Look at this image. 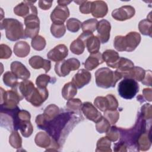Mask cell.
<instances>
[{
	"mask_svg": "<svg viewBox=\"0 0 152 152\" xmlns=\"http://www.w3.org/2000/svg\"><path fill=\"white\" fill-rule=\"evenodd\" d=\"M94 75L96 85L103 88L114 87L116 83L122 78L119 71H113L106 67L98 69Z\"/></svg>",
	"mask_w": 152,
	"mask_h": 152,
	"instance_id": "6da1fadb",
	"label": "cell"
},
{
	"mask_svg": "<svg viewBox=\"0 0 152 152\" xmlns=\"http://www.w3.org/2000/svg\"><path fill=\"white\" fill-rule=\"evenodd\" d=\"M1 29L5 30L7 38L10 41L26 39L23 24L15 18H4L1 20Z\"/></svg>",
	"mask_w": 152,
	"mask_h": 152,
	"instance_id": "7a4b0ae2",
	"label": "cell"
},
{
	"mask_svg": "<svg viewBox=\"0 0 152 152\" xmlns=\"http://www.w3.org/2000/svg\"><path fill=\"white\" fill-rule=\"evenodd\" d=\"M141 42V36L136 31H131L123 36H116L113 41L114 48L119 52H132Z\"/></svg>",
	"mask_w": 152,
	"mask_h": 152,
	"instance_id": "3957f363",
	"label": "cell"
},
{
	"mask_svg": "<svg viewBox=\"0 0 152 152\" xmlns=\"http://www.w3.org/2000/svg\"><path fill=\"white\" fill-rule=\"evenodd\" d=\"M72 112L59 113L53 119L49 121L45 128L49 135L58 141L60 137L61 132L68 122Z\"/></svg>",
	"mask_w": 152,
	"mask_h": 152,
	"instance_id": "277c9868",
	"label": "cell"
},
{
	"mask_svg": "<svg viewBox=\"0 0 152 152\" xmlns=\"http://www.w3.org/2000/svg\"><path fill=\"white\" fill-rule=\"evenodd\" d=\"M118 91L121 97L130 100L134 98L139 91V85L133 79L124 78L119 82Z\"/></svg>",
	"mask_w": 152,
	"mask_h": 152,
	"instance_id": "5b68a950",
	"label": "cell"
},
{
	"mask_svg": "<svg viewBox=\"0 0 152 152\" xmlns=\"http://www.w3.org/2000/svg\"><path fill=\"white\" fill-rule=\"evenodd\" d=\"M80 66V61L76 58H72L57 62L55 65V71L59 77H65L71 71L78 69Z\"/></svg>",
	"mask_w": 152,
	"mask_h": 152,
	"instance_id": "8992f818",
	"label": "cell"
},
{
	"mask_svg": "<svg viewBox=\"0 0 152 152\" xmlns=\"http://www.w3.org/2000/svg\"><path fill=\"white\" fill-rule=\"evenodd\" d=\"M1 109H12L18 107L21 100L20 96L13 90L4 91L1 87Z\"/></svg>",
	"mask_w": 152,
	"mask_h": 152,
	"instance_id": "52a82bcc",
	"label": "cell"
},
{
	"mask_svg": "<svg viewBox=\"0 0 152 152\" xmlns=\"http://www.w3.org/2000/svg\"><path fill=\"white\" fill-rule=\"evenodd\" d=\"M78 38L84 42L86 48L90 54L99 52L100 48V42L96 36H94L93 33L84 31L79 36Z\"/></svg>",
	"mask_w": 152,
	"mask_h": 152,
	"instance_id": "ba28073f",
	"label": "cell"
},
{
	"mask_svg": "<svg viewBox=\"0 0 152 152\" xmlns=\"http://www.w3.org/2000/svg\"><path fill=\"white\" fill-rule=\"evenodd\" d=\"M24 25L26 28L24 33L26 37L33 39L38 36L40 28V21L39 17L36 15H31L24 18Z\"/></svg>",
	"mask_w": 152,
	"mask_h": 152,
	"instance_id": "9c48e42d",
	"label": "cell"
},
{
	"mask_svg": "<svg viewBox=\"0 0 152 152\" xmlns=\"http://www.w3.org/2000/svg\"><path fill=\"white\" fill-rule=\"evenodd\" d=\"M36 1H24L21 2L14 7V14L24 18L31 15H37V8L33 5V4Z\"/></svg>",
	"mask_w": 152,
	"mask_h": 152,
	"instance_id": "30bf717a",
	"label": "cell"
},
{
	"mask_svg": "<svg viewBox=\"0 0 152 152\" xmlns=\"http://www.w3.org/2000/svg\"><path fill=\"white\" fill-rule=\"evenodd\" d=\"M49 96V92L46 88H34L31 93L26 97V100L33 106L39 107L46 101Z\"/></svg>",
	"mask_w": 152,
	"mask_h": 152,
	"instance_id": "8fae6325",
	"label": "cell"
},
{
	"mask_svg": "<svg viewBox=\"0 0 152 152\" xmlns=\"http://www.w3.org/2000/svg\"><path fill=\"white\" fill-rule=\"evenodd\" d=\"M135 11L131 5H124L114 10L112 12V17L118 21H125L131 18L135 15Z\"/></svg>",
	"mask_w": 152,
	"mask_h": 152,
	"instance_id": "7c38bea8",
	"label": "cell"
},
{
	"mask_svg": "<svg viewBox=\"0 0 152 152\" xmlns=\"http://www.w3.org/2000/svg\"><path fill=\"white\" fill-rule=\"evenodd\" d=\"M69 16V11L67 6L58 5L51 12L50 19L53 23L64 24Z\"/></svg>",
	"mask_w": 152,
	"mask_h": 152,
	"instance_id": "4fadbf2b",
	"label": "cell"
},
{
	"mask_svg": "<svg viewBox=\"0 0 152 152\" xmlns=\"http://www.w3.org/2000/svg\"><path fill=\"white\" fill-rule=\"evenodd\" d=\"M110 23L107 20L103 19L98 21L96 29L97 30V36H96L99 38L100 43H106L108 42L110 38Z\"/></svg>",
	"mask_w": 152,
	"mask_h": 152,
	"instance_id": "5bb4252c",
	"label": "cell"
},
{
	"mask_svg": "<svg viewBox=\"0 0 152 152\" xmlns=\"http://www.w3.org/2000/svg\"><path fill=\"white\" fill-rule=\"evenodd\" d=\"M81 110L87 119L95 123L97 122L102 117L101 113L90 102H84L82 105Z\"/></svg>",
	"mask_w": 152,
	"mask_h": 152,
	"instance_id": "9a60e30c",
	"label": "cell"
},
{
	"mask_svg": "<svg viewBox=\"0 0 152 152\" xmlns=\"http://www.w3.org/2000/svg\"><path fill=\"white\" fill-rule=\"evenodd\" d=\"M68 54V50L67 47L64 44H59L48 53L47 57L49 59L57 62L64 60L67 56Z\"/></svg>",
	"mask_w": 152,
	"mask_h": 152,
	"instance_id": "2e32d148",
	"label": "cell"
},
{
	"mask_svg": "<svg viewBox=\"0 0 152 152\" xmlns=\"http://www.w3.org/2000/svg\"><path fill=\"white\" fill-rule=\"evenodd\" d=\"M91 78V75L89 71L87 69H81L74 75L71 82L77 88H81L90 83Z\"/></svg>",
	"mask_w": 152,
	"mask_h": 152,
	"instance_id": "e0dca14e",
	"label": "cell"
},
{
	"mask_svg": "<svg viewBox=\"0 0 152 152\" xmlns=\"http://www.w3.org/2000/svg\"><path fill=\"white\" fill-rule=\"evenodd\" d=\"M11 71L18 78L26 80L30 77V72L21 62L14 61L10 65Z\"/></svg>",
	"mask_w": 152,
	"mask_h": 152,
	"instance_id": "ac0fdd59",
	"label": "cell"
},
{
	"mask_svg": "<svg viewBox=\"0 0 152 152\" xmlns=\"http://www.w3.org/2000/svg\"><path fill=\"white\" fill-rule=\"evenodd\" d=\"M120 73L124 78H130L136 81H141L145 76V71L143 68L136 66Z\"/></svg>",
	"mask_w": 152,
	"mask_h": 152,
	"instance_id": "d6986e66",
	"label": "cell"
},
{
	"mask_svg": "<svg viewBox=\"0 0 152 152\" xmlns=\"http://www.w3.org/2000/svg\"><path fill=\"white\" fill-rule=\"evenodd\" d=\"M151 144V141L150 129H147L142 132L140 134L137 141V147L138 150L147 151L150 148Z\"/></svg>",
	"mask_w": 152,
	"mask_h": 152,
	"instance_id": "ffe728a7",
	"label": "cell"
},
{
	"mask_svg": "<svg viewBox=\"0 0 152 152\" xmlns=\"http://www.w3.org/2000/svg\"><path fill=\"white\" fill-rule=\"evenodd\" d=\"M28 63L31 68L37 69L43 68L46 72L49 71L51 68V63L50 61L45 59L40 56H33L30 58Z\"/></svg>",
	"mask_w": 152,
	"mask_h": 152,
	"instance_id": "44dd1931",
	"label": "cell"
},
{
	"mask_svg": "<svg viewBox=\"0 0 152 152\" xmlns=\"http://www.w3.org/2000/svg\"><path fill=\"white\" fill-rule=\"evenodd\" d=\"M108 12L107 4L103 1H92L91 14L95 18H103Z\"/></svg>",
	"mask_w": 152,
	"mask_h": 152,
	"instance_id": "7402d4cb",
	"label": "cell"
},
{
	"mask_svg": "<svg viewBox=\"0 0 152 152\" xmlns=\"http://www.w3.org/2000/svg\"><path fill=\"white\" fill-rule=\"evenodd\" d=\"M102 58L108 66L112 68H117L118 62L120 58L117 52L112 49L106 50L102 53Z\"/></svg>",
	"mask_w": 152,
	"mask_h": 152,
	"instance_id": "603a6c76",
	"label": "cell"
},
{
	"mask_svg": "<svg viewBox=\"0 0 152 152\" xmlns=\"http://www.w3.org/2000/svg\"><path fill=\"white\" fill-rule=\"evenodd\" d=\"M104 62L102 58V54L100 52L91 53L84 62V67L87 70L91 71L97 67L100 64Z\"/></svg>",
	"mask_w": 152,
	"mask_h": 152,
	"instance_id": "cb8c5ba5",
	"label": "cell"
},
{
	"mask_svg": "<svg viewBox=\"0 0 152 152\" xmlns=\"http://www.w3.org/2000/svg\"><path fill=\"white\" fill-rule=\"evenodd\" d=\"M30 50V48L28 43L24 41H19L14 46V54L20 58H24L27 56Z\"/></svg>",
	"mask_w": 152,
	"mask_h": 152,
	"instance_id": "d4e9b609",
	"label": "cell"
},
{
	"mask_svg": "<svg viewBox=\"0 0 152 152\" xmlns=\"http://www.w3.org/2000/svg\"><path fill=\"white\" fill-rule=\"evenodd\" d=\"M51 141L52 138L50 137L48 133L39 132L35 136L34 142L36 144L40 147L47 148L50 145Z\"/></svg>",
	"mask_w": 152,
	"mask_h": 152,
	"instance_id": "484cf974",
	"label": "cell"
},
{
	"mask_svg": "<svg viewBox=\"0 0 152 152\" xmlns=\"http://www.w3.org/2000/svg\"><path fill=\"white\" fill-rule=\"evenodd\" d=\"M18 129H20L24 137L27 138L32 134L33 127L30 121H21L18 123L15 131Z\"/></svg>",
	"mask_w": 152,
	"mask_h": 152,
	"instance_id": "4316f807",
	"label": "cell"
},
{
	"mask_svg": "<svg viewBox=\"0 0 152 152\" xmlns=\"http://www.w3.org/2000/svg\"><path fill=\"white\" fill-rule=\"evenodd\" d=\"M77 93V87L72 82L65 84L62 89V96L64 99L67 100L72 99Z\"/></svg>",
	"mask_w": 152,
	"mask_h": 152,
	"instance_id": "83f0119b",
	"label": "cell"
},
{
	"mask_svg": "<svg viewBox=\"0 0 152 152\" xmlns=\"http://www.w3.org/2000/svg\"><path fill=\"white\" fill-rule=\"evenodd\" d=\"M111 141L106 137H103L100 138L97 142L96 145V150L97 152H110L112 150L110 148Z\"/></svg>",
	"mask_w": 152,
	"mask_h": 152,
	"instance_id": "f1b7e54d",
	"label": "cell"
},
{
	"mask_svg": "<svg viewBox=\"0 0 152 152\" xmlns=\"http://www.w3.org/2000/svg\"><path fill=\"white\" fill-rule=\"evenodd\" d=\"M59 113V109L56 105L54 104H50L48 106L45 108L43 112V115H45L48 122L53 119L58 115Z\"/></svg>",
	"mask_w": 152,
	"mask_h": 152,
	"instance_id": "f546056e",
	"label": "cell"
},
{
	"mask_svg": "<svg viewBox=\"0 0 152 152\" xmlns=\"http://www.w3.org/2000/svg\"><path fill=\"white\" fill-rule=\"evenodd\" d=\"M151 21L148 19H144L140 21L138 24V28L141 34L145 36L151 37Z\"/></svg>",
	"mask_w": 152,
	"mask_h": 152,
	"instance_id": "4dcf8cb0",
	"label": "cell"
},
{
	"mask_svg": "<svg viewBox=\"0 0 152 152\" xmlns=\"http://www.w3.org/2000/svg\"><path fill=\"white\" fill-rule=\"evenodd\" d=\"M85 48L86 46L84 42L78 37L74 40L70 45V50L71 52L78 55H81L84 52Z\"/></svg>",
	"mask_w": 152,
	"mask_h": 152,
	"instance_id": "1f68e13d",
	"label": "cell"
},
{
	"mask_svg": "<svg viewBox=\"0 0 152 152\" xmlns=\"http://www.w3.org/2000/svg\"><path fill=\"white\" fill-rule=\"evenodd\" d=\"M50 31L55 37L59 39L65 34L66 27L64 24L52 23L50 26Z\"/></svg>",
	"mask_w": 152,
	"mask_h": 152,
	"instance_id": "d6a6232c",
	"label": "cell"
},
{
	"mask_svg": "<svg viewBox=\"0 0 152 152\" xmlns=\"http://www.w3.org/2000/svg\"><path fill=\"white\" fill-rule=\"evenodd\" d=\"M9 143L14 148H20L22 147V139L17 131H12L9 137Z\"/></svg>",
	"mask_w": 152,
	"mask_h": 152,
	"instance_id": "836d02e7",
	"label": "cell"
},
{
	"mask_svg": "<svg viewBox=\"0 0 152 152\" xmlns=\"http://www.w3.org/2000/svg\"><path fill=\"white\" fill-rule=\"evenodd\" d=\"M17 80V77L12 71H7L3 75V82L5 85L11 88L18 83Z\"/></svg>",
	"mask_w": 152,
	"mask_h": 152,
	"instance_id": "e575fe53",
	"label": "cell"
},
{
	"mask_svg": "<svg viewBox=\"0 0 152 152\" xmlns=\"http://www.w3.org/2000/svg\"><path fill=\"white\" fill-rule=\"evenodd\" d=\"M83 103L79 99H71L66 104V109L72 112H77L81 109Z\"/></svg>",
	"mask_w": 152,
	"mask_h": 152,
	"instance_id": "d590c367",
	"label": "cell"
},
{
	"mask_svg": "<svg viewBox=\"0 0 152 152\" xmlns=\"http://www.w3.org/2000/svg\"><path fill=\"white\" fill-rule=\"evenodd\" d=\"M98 21L95 18H90L84 21L81 24V28L83 32L90 31L93 33L97 29Z\"/></svg>",
	"mask_w": 152,
	"mask_h": 152,
	"instance_id": "8d00e7d4",
	"label": "cell"
},
{
	"mask_svg": "<svg viewBox=\"0 0 152 152\" xmlns=\"http://www.w3.org/2000/svg\"><path fill=\"white\" fill-rule=\"evenodd\" d=\"M133 66H134V63L131 60L125 58L120 57L116 68L118 71L122 72L130 69Z\"/></svg>",
	"mask_w": 152,
	"mask_h": 152,
	"instance_id": "74e56055",
	"label": "cell"
},
{
	"mask_svg": "<svg viewBox=\"0 0 152 152\" xmlns=\"http://www.w3.org/2000/svg\"><path fill=\"white\" fill-rule=\"evenodd\" d=\"M46 40L45 38L41 36H37L32 39L31 45L33 48L36 50H42L46 46Z\"/></svg>",
	"mask_w": 152,
	"mask_h": 152,
	"instance_id": "f35d334b",
	"label": "cell"
},
{
	"mask_svg": "<svg viewBox=\"0 0 152 152\" xmlns=\"http://www.w3.org/2000/svg\"><path fill=\"white\" fill-rule=\"evenodd\" d=\"M94 106L102 112H104L106 110H108L109 104L108 100L106 97L98 96L97 97L94 101Z\"/></svg>",
	"mask_w": 152,
	"mask_h": 152,
	"instance_id": "ab89813d",
	"label": "cell"
},
{
	"mask_svg": "<svg viewBox=\"0 0 152 152\" xmlns=\"http://www.w3.org/2000/svg\"><path fill=\"white\" fill-rule=\"evenodd\" d=\"M104 117L110 124L114 125L119 118V113L117 110H106L104 112Z\"/></svg>",
	"mask_w": 152,
	"mask_h": 152,
	"instance_id": "60d3db41",
	"label": "cell"
},
{
	"mask_svg": "<svg viewBox=\"0 0 152 152\" xmlns=\"http://www.w3.org/2000/svg\"><path fill=\"white\" fill-rule=\"evenodd\" d=\"M81 21L75 18H71L66 21V28L71 32H77L81 27Z\"/></svg>",
	"mask_w": 152,
	"mask_h": 152,
	"instance_id": "b9f144b4",
	"label": "cell"
},
{
	"mask_svg": "<svg viewBox=\"0 0 152 152\" xmlns=\"http://www.w3.org/2000/svg\"><path fill=\"white\" fill-rule=\"evenodd\" d=\"M110 127V124L109 121L103 116L101 118V119L96 122V128L97 132L100 134L106 132L108 129Z\"/></svg>",
	"mask_w": 152,
	"mask_h": 152,
	"instance_id": "7bdbcfd3",
	"label": "cell"
},
{
	"mask_svg": "<svg viewBox=\"0 0 152 152\" xmlns=\"http://www.w3.org/2000/svg\"><path fill=\"white\" fill-rule=\"evenodd\" d=\"M52 78L47 74H40L36 80V84L39 88H46L49 83H51Z\"/></svg>",
	"mask_w": 152,
	"mask_h": 152,
	"instance_id": "ee69618b",
	"label": "cell"
},
{
	"mask_svg": "<svg viewBox=\"0 0 152 152\" xmlns=\"http://www.w3.org/2000/svg\"><path fill=\"white\" fill-rule=\"evenodd\" d=\"M106 137L110 141L113 142L116 141L119 137V131L118 128L115 126L110 127L108 131L106 132Z\"/></svg>",
	"mask_w": 152,
	"mask_h": 152,
	"instance_id": "f6af8a7d",
	"label": "cell"
},
{
	"mask_svg": "<svg viewBox=\"0 0 152 152\" xmlns=\"http://www.w3.org/2000/svg\"><path fill=\"white\" fill-rule=\"evenodd\" d=\"M140 115L145 120L150 121L151 119L152 112H151V106L150 104L146 103L141 107Z\"/></svg>",
	"mask_w": 152,
	"mask_h": 152,
	"instance_id": "bcb514c9",
	"label": "cell"
},
{
	"mask_svg": "<svg viewBox=\"0 0 152 152\" xmlns=\"http://www.w3.org/2000/svg\"><path fill=\"white\" fill-rule=\"evenodd\" d=\"M12 54L11 48L7 45L1 44L0 45V58L8 59Z\"/></svg>",
	"mask_w": 152,
	"mask_h": 152,
	"instance_id": "7dc6e473",
	"label": "cell"
},
{
	"mask_svg": "<svg viewBox=\"0 0 152 152\" xmlns=\"http://www.w3.org/2000/svg\"><path fill=\"white\" fill-rule=\"evenodd\" d=\"M92 9V1H84L80 5V11L83 14H90L91 12Z\"/></svg>",
	"mask_w": 152,
	"mask_h": 152,
	"instance_id": "c3c4849f",
	"label": "cell"
},
{
	"mask_svg": "<svg viewBox=\"0 0 152 152\" xmlns=\"http://www.w3.org/2000/svg\"><path fill=\"white\" fill-rule=\"evenodd\" d=\"M35 121H36L37 127L39 129H44V130L45 129L46 125L48 124V120L45 118L43 113L37 115L36 116Z\"/></svg>",
	"mask_w": 152,
	"mask_h": 152,
	"instance_id": "681fc988",
	"label": "cell"
},
{
	"mask_svg": "<svg viewBox=\"0 0 152 152\" xmlns=\"http://www.w3.org/2000/svg\"><path fill=\"white\" fill-rule=\"evenodd\" d=\"M106 97L108 100V110H116L118 107V102L116 97L112 94H107Z\"/></svg>",
	"mask_w": 152,
	"mask_h": 152,
	"instance_id": "f907efd6",
	"label": "cell"
},
{
	"mask_svg": "<svg viewBox=\"0 0 152 152\" xmlns=\"http://www.w3.org/2000/svg\"><path fill=\"white\" fill-rule=\"evenodd\" d=\"M151 76H152V74H151V71L150 70L145 71V76H144L143 80L141 81V83L145 86H151V85H152L151 84V81H152Z\"/></svg>",
	"mask_w": 152,
	"mask_h": 152,
	"instance_id": "816d5d0a",
	"label": "cell"
},
{
	"mask_svg": "<svg viewBox=\"0 0 152 152\" xmlns=\"http://www.w3.org/2000/svg\"><path fill=\"white\" fill-rule=\"evenodd\" d=\"M59 147H60V145L58 142V141L55 138L52 137L51 143L50 145L47 148H46V151H58Z\"/></svg>",
	"mask_w": 152,
	"mask_h": 152,
	"instance_id": "f5cc1de1",
	"label": "cell"
},
{
	"mask_svg": "<svg viewBox=\"0 0 152 152\" xmlns=\"http://www.w3.org/2000/svg\"><path fill=\"white\" fill-rule=\"evenodd\" d=\"M53 3V1H39L38 4H39V7L43 10H49Z\"/></svg>",
	"mask_w": 152,
	"mask_h": 152,
	"instance_id": "db71d44e",
	"label": "cell"
},
{
	"mask_svg": "<svg viewBox=\"0 0 152 152\" xmlns=\"http://www.w3.org/2000/svg\"><path fill=\"white\" fill-rule=\"evenodd\" d=\"M151 88H145L142 90V97L145 99V100L151 102L152 100V93H151Z\"/></svg>",
	"mask_w": 152,
	"mask_h": 152,
	"instance_id": "11a10c76",
	"label": "cell"
},
{
	"mask_svg": "<svg viewBox=\"0 0 152 152\" xmlns=\"http://www.w3.org/2000/svg\"><path fill=\"white\" fill-rule=\"evenodd\" d=\"M126 145L124 142L119 141V142L115 144L113 150L115 151H126Z\"/></svg>",
	"mask_w": 152,
	"mask_h": 152,
	"instance_id": "9f6ffc18",
	"label": "cell"
},
{
	"mask_svg": "<svg viewBox=\"0 0 152 152\" xmlns=\"http://www.w3.org/2000/svg\"><path fill=\"white\" fill-rule=\"evenodd\" d=\"M57 2L59 5L66 6L67 5H68L71 2V1H58Z\"/></svg>",
	"mask_w": 152,
	"mask_h": 152,
	"instance_id": "6f0895ef",
	"label": "cell"
}]
</instances>
